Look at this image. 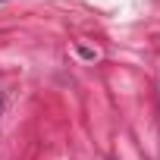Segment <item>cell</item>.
<instances>
[{
  "label": "cell",
  "instance_id": "cell-1",
  "mask_svg": "<svg viewBox=\"0 0 160 160\" xmlns=\"http://www.w3.org/2000/svg\"><path fill=\"white\" fill-rule=\"evenodd\" d=\"M0 104H3V98H0Z\"/></svg>",
  "mask_w": 160,
  "mask_h": 160
},
{
  "label": "cell",
  "instance_id": "cell-2",
  "mask_svg": "<svg viewBox=\"0 0 160 160\" xmlns=\"http://www.w3.org/2000/svg\"><path fill=\"white\" fill-rule=\"evenodd\" d=\"M0 3H3V0H0Z\"/></svg>",
  "mask_w": 160,
  "mask_h": 160
}]
</instances>
